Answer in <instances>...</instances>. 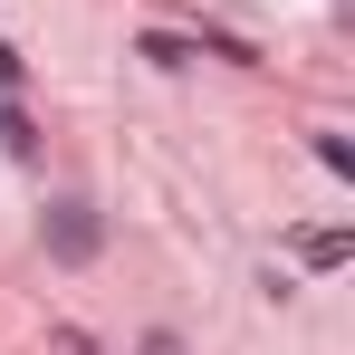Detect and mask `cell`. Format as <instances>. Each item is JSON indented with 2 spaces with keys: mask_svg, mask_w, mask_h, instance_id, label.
<instances>
[{
  "mask_svg": "<svg viewBox=\"0 0 355 355\" xmlns=\"http://www.w3.org/2000/svg\"><path fill=\"white\" fill-rule=\"evenodd\" d=\"M144 355H182V346H173V336H144Z\"/></svg>",
  "mask_w": 355,
  "mask_h": 355,
  "instance_id": "5b68a950",
  "label": "cell"
},
{
  "mask_svg": "<svg viewBox=\"0 0 355 355\" xmlns=\"http://www.w3.org/2000/svg\"><path fill=\"white\" fill-rule=\"evenodd\" d=\"M0 144H10V154H19V164H29V154H39V135H29V116H19V106H0Z\"/></svg>",
  "mask_w": 355,
  "mask_h": 355,
  "instance_id": "3957f363",
  "label": "cell"
},
{
  "mask_svg": "<svg viewBox=\"0 0 355 355\" xmlns=\"http://www.w3.org/2000/svg\"><path fill=\"white\" fill-rule=\"evenodd\" d=\"M355 240L346 231H297V259H307V269H336V259H346Z\"/></svg>",
  "mask_w": 355,
  "mask_h": 355,
  "instance_id": "7a4b0ae2",
  "label": "cell"
},
{
  "mask_svg": "<svg viewBox=\"0 0 355 355\" xmlns=\"http://www.w3.org/2000/svg\"><path fill=\"white\" fill-rule=\"evenodd\" d=\"M39 231H49V250H58L67 269H87V259H96V240H106V221H96V202H49V221H39Z\"/></svg>",
  "mask_w": 355,
  "mask_h": 355,
  "instance_id": "6da1fadb",
  "label": "cell"
},
{
  "mask_svg": "<svg viewBox=\"0 0 355 355\" xmlns=\"http://www.w3.org/2000/svg\"><path fill=\"white\" fill-rule=\"evenodd\" d=\"M144 58H154V67H192V39H173V29H154V39H144Z\"/></svg>",
  "mask_w": 355,
  "mask_h": 355,
  "instance_id": "277c9868",
  "label": "cell"
}]
</instances>
